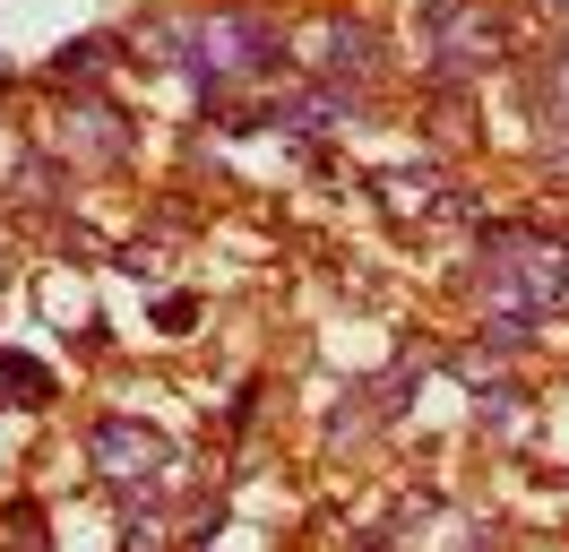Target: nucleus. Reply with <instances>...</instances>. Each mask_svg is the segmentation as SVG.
<instances>
[{
	"label": "nucleus",
	"instance_id": "obj_5",
	"mask_svg": "<svg viewBox=\"0 0 569 552\" xmlns=\"http://www.w3.org/2000/svg\"><path fill=\"white\" fill-rule=\"evenodd\" d=\"M87 448L104 457L112 475H139L147 457H156V432H139V423H96V432H87Z\"/></svg>",
	"mask_w": 569,
	"mask_h": 552
},
{
	"label": "nucleus",
	"instance_id": "obj_2",
	"mask_svg": "<svg viewBox=\"0 0 569 552\" xmlns=\"http://www.w3.org/2000/svg\"><path fill=\"white\" fill-rule=\"evenodd\" d=\"M569 294V241H518L500 234L492 259H483V303L500 310V345H527V328L543 303H561Z\"/></svg>",
	"mask_w": 569,
	"mask_h": 552
},
{
	"label": "nucleus",
	"instance_id": "obj_6",
	"mask_svg": "<svg viewBox=\"0 0 569 552\" xmlns=\"http://www.w3.org/2000/svg\"><path fill=\"white\" fill-rule=\"evenodd\" d=\"M52 69H61V78H104V69H112V34H87V43H61V61H52Z\"/></svg>",
	"mask_w": 569,
	"mask_h": 552
},
{
	"label": "nucleus",
	"instance_id": "obj_1",
	"mask_svg": "<svg viewBox=\"0 0 569 552\" xmlns=\"http://www.w3.org/2000/svg\"><path fill=\"white\" fill-rule=\"evenodd\" d=\"M164 43L181 52V69H190L208 96H224V87H242V78H268V69H277L284 27H277V18H259V9H199V18H173Z\"/></svg>",
	"mask_w": 569,
	"mask_h": 552
},
{
	"label": "nucleus",
	"instance_id": "obj_3",
	"mask_svg": "<svg viewBox=\"0 0 569 552\" xmlns=\"http://www.w3.org/2000/svg\"><path fill=\"white\" fill-rule=\"evenodd\" d=\"M423 27H431V61L440 69H483L500 52V27L475 0H423Z\"/></svg>",
	"mask_w": 569,
	"mask_h": 552
},
{
	"label": "nucleus",
	"instance_id": "obj_4",
	"mask_svg": "<svg viewBox=\"0 0 569 552\" xmlns=\"http://www.w3.org/2000/svg\"><path fill=\"white\" fill-rule=\"evenodd\" d=\"M371 52H380V43H371V27H328L311 69H320L328 87H346V78H362V69H371Z\"/></svg>",
	"mask_w": 569,
	"mask_h": 552
}]
</instances>
